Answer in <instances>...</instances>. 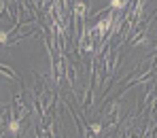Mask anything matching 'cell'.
<instances>
[{"label":"cell","instance_id":"6da1fadb","mask_svg":"<svg viewBox=\"0 0 157 138\" xmlns=\"http://www.w3.org/2000/svg\"><path fill=\"white\" fill-rule=\"evenodd\" d=\"M128 4V0H110V6L113 9H123Z\"/></svg>","mask_w":157,"mask_h":138},{"label":"cell","instance_id":"7a4b0ae2","mask_svg":"<svg viewBox=\"0 0 157 138\" xmlns=\"http://www.w3.org/2000/svg\"><path fill=\"white\" fill-rule=\"evenodd\" d=\"M9 130H11V132H19V123H17V121H11Z\"/></svg>","mask_w":157,"mask_h":138},{"label":"cell","instance_id":"3957f363","mask_svg":"<svg viewBox=\"0 0 157 138\" xmlns=\"http://www.w3.org/2000/svg\"><path fill=\"white\" fill-rule=\"evenodd\" d=\"M0 43H6V34L4 32H0Z\"/></svg>","mask_w":157,"mask_h":138}]
</instances>
